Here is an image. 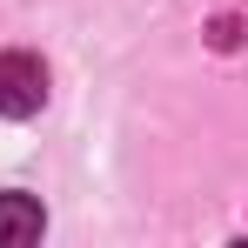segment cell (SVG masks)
I'll return each instance as SVG.
<instances>
[{
	"mask_svg": "<svg viewBox=\"0 0 248 248\" xmlns=\"http://www.w3.org/2000/svg\"><path fill=\"white\" fill-rule=\"evenodd\" d=\"M41 101H47L41 54H0V114L27 121V114H41Z\"/></svg>",
	"mask_w": 248,
	"mask_h": 248,
	"instance_id": "1",
	"label": "cell"
},
{
	"mask_svg": "<svg viewBox=\"0 0 248 248\" xmlns=\"http://www.w3.org/2000/svg\"><path fill=\"white\" fill-rule=\"evenodd\" d=\"M41 228H47V215L34 195H0V248H27V242H41Z\"/></svg>",
	"mask_w": 248,
	"mask_h": 248,
	"instance_id": "2",
	"label": "cell"
},
{
	"mask_svg": "<svg viewBox=\"0 0 248 248\" xmlns=\"http://www.w3.org/2000/svg\"><path fill=\"white\" fill-rule=\"evenodd\" d=\"M242 34H248V27L235 20V14H221V20H208V41L221 47V54H235V47H242Z\"/></svg>",
	"mask_w": 248,
	"mask_h": 248,
	"instance_id": "3",
	"label": "cell"
}]
</instances>
